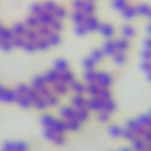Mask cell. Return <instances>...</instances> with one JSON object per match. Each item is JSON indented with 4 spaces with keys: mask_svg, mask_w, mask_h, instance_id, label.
Wrapping results in <instances>:
<instances>
[{
    "mask_svg": "<svg viewBox=\"0 0 151 151\" xmlns=\"http://www.w3.org/2000/svg\"><path fill=\"white\" fill-rule=\"evenodd\" d=\"M113 82V77L106 73V71H97V76H95V83L100 85V86H103V88H109Z\"/></svg>",
    "mask_w": 151,
    "mask_h": 151,
    "instance_id": "6da1fadb",
    "label": "cell"
},
{
    "mask_svg": "<svg viewBox=\"0 0 151 151\" xmlns=\"http://www.w3.org/2000/svg\"><path fill=\"white\" fill-rule=\"evenodd\" d=\"M85 27L88 32H97L98 30V26H100V21L95 15H85Z\"/></svg>",
    "mask_w": 151,
    "mask_h": 151,
    "instance_id": "7a4b0ae2",
    "label": "cell"
},
{
    "mask_svg": "<svg viewBox=\"0 0 151 151\" xmlns=\"http://www.w3.org/2000/svg\"><path fill=\"white\" fill-rule=\"evenodd\" d=\"M97 32L101 35V36H104L106 40H109V38H112L113 33H115V29H113V26H112V24H109V23H100Z\"/></svg>",
    "mask_w": 151,
    "mask_h": 151,
    "instance_id": "3957f363",
    "label": "cell"
},
{
    "mask_svg": "<svg viewBox=\"0 0 151 151\" xmlns=\"http://www.w3.org/2000/svg\"><path fill=\"white\" fill-rule=\"evenodd\" d=\"M44 76V79H45V83L47 85H55L56 82H59V71H56L55 68H52V70H48L47 73H44L42 74Z\"/></svg>",
    "mask_w": 151,
    "mask_h": 151,
    "instance_id": "277c9868",
    "label": "cell"
},
{
    "mask_svg": "<svg viewBox=\"0 0 151 151\" xmlns=\"http://www.w3.org/2000/svg\"><path fill=\"white\" fill-rule=\"evenodd\" d=\"M101 50L104 56H112L113 53L116 52V47H115V40H112V38H109V40L104 41V44L101 45Z\"/></svg>",
    "mask_w": 151,
    "mask_h": 151,
    "instance_id": "5b68a950",
    "label": "cell"
},
{
    "mask_svg": "<svg viewBox=\"0 0 151 151\" xmlns=\"http://www.w3.org/2000/svg\"><path fill=\"white\" fill-rule=\"evenodd\" d=\"M73 80H76V74H74L70 68L65 70V71H60V73H59V82L65 83V85H70Z\"/></svg>",
    "mask_w": 151,
    "mask_h": 151,
    "instance_id": "8992f818",
    "label": "cell"
},
{
    "mask_svg": "<svg viewBox=\"0 0 151 151\" xmlns=\"http://www.w3.org/2000/svg\"><path fill=\"white\" fill-rule=\"evenodd\" d=\"M38 17V21H40V24H42V26H50L52 24V21L55 20V15L52 14V12H45L42 11L40 15H36Z\"/></svg>",
    "mask_w": 151,
    "mask_h": 151,
    "instance_id": "52a82bcc",
    "label": "cell"
},
{
    "mask_svg": "<svg viewBox=\"0 0 151 151\" xmlns=\"http://www.w3.org/2000/svg\"><path fill=\"white\" fill-rule=\"evenodd\" d=\"M45 40L48 41L50 47H56V45H59V44H60V41H62L60 32H55V30H52V32L48 33V36L45 38Z\"/></svg>",
    "mask_w": 151,
    "mask_h": 151,
    "instance_id": "ba28073f",
    "label": "cell"
},
{
    "mask_svg": "<svg viewBox=\"0 0 151 151\" xmlns=\"http://www.w3.org/2000/svg\"><path fill=\"white\" fill-rule=\"evenodd\" d=\"M52 91H53L56 95H65V94L70 91V88H68V85L62 83V82H56L55 85H52Z\"/></svg>",
    "mask_w": 151,
    "mask_h": 151,
    "instance_id": "9c48e42d",
    "label": "cell"
},
{
    "mask_svg": "<svg viewBox=\"0 0 151 151\" xmlns=\"http://www.w3.org/2000/svg\"><path fill=\"white\" fill-rule=\"evenodd\" d=\"M119 12H121V15H122L125 20H132V18L136 17V9H134L133 5H127L124 9H121Z\"/></svg>",
    "mask_w": 151,
    "mask_h": 151,
    "instance_id": "30bf717a",
    "label": "cell"
},
{
    "mask_svg": "<svg viewBox=\"0 0 151 151\" xmlns=\"http://www.w3.org/2000/svg\"><path fill=\"white\" fill-rule=\"evenodd\" d=\"M71 104L77 109L86 107V98H83L82 94H74V97L71 98Z\"/></svg>",
    "mask_w": 151,
    "mask_h": 151,
    "instance_id": "8fae6325",
    "label": "cell"
},
{
    "mask_svg": "<svg viewBox=\"0 0 151 151\" xmlns=\"http://www.w3.org/2000/svg\"><path fill=\"white\" fill-rule=\"evenodd\" d=\"M115 47L116 52H127L130 47V41L127 38H119V40H115Z\"/></svg>",
    "mask_w": 151,
    "mask_h": 151,
    "instance_id": "7c38bea8",
    "label": "cell"
},
{
    "mask_svg": "<svg viewBox=\"0 0 151 151\" xmlns=\"http://www.w3.org/2000/svg\"><path fill=\"white\" fill-rule=\"evenodd\" d=\"M11 30H12V33H14V36H24L27 27H26L24 23H15L14 26L11 27Z\"/></svg>",
    "mask_w": 151,
    "mask_h": 151,
    "instance_id": "4fadbf2b",
    "label": "cell"
},
{
    "mask_svg": "<svg viewBox=\"0 0 151 151\" xmlns=\"http://www.w3.org/2000/svg\"><path fill=\"white\" fill-rule=\"evenodd\" d=\"M53 68L56 70V71H65V70H68L70 68V64H68V60L67 59H64V58H60V59H56L55 62H53Z\"/></svg>",
    "mask_w": 151,
    "mask_h": 151,
    "instance_id": "5bb4252c",
    "label": "cell"
},
{
    "mask_svg": "<svg viewBox=\"0 0 151 151\" xmlns=\"http://www.w3.org/2000/svg\"><path fill=\"white\" fill-rule=\"evenodd\" d=\"M100 85H97L95 82H92V83H86V86H85V91L89 94L91 97H98V92H100Z\"/></svg>",
    "mask_w": 151,
    "mask_h": 151,
    "instance_id": "9a60e30c",
    "label": "cell"
},
{
    "mask_svg": "<svg viewBox=\"0 0 151 151\" xmlns=\"http://www.w3.org/2000/svg\"><path fill=\"white\" fill-rule=\"evenodd\" d=\"M70 18H71L73 24H80V23L85 21V14L82 11H73L70 14Z\"/></svg>",
    "mask_w": 151,
    "mask_h": 151,
    "instance_id": "2e32d148",
    "label": "cell"
},
{
    "mask_svg": "<svg viewBox=\"0 0 151 151\" xmlns=\"http://www.w3.org/2000/svg\"><path fill=\"white\" fill-rule=\"evenodd\" d=\"M134 9H136V15H144V17H148L151 12V6L147 3L137 5V6H134Z\"/></svg>",
    "mask_w": 151,
    "mask_h": 151,
    "instance_id": "e0dca14e",
    "label": "cell"
},
{
    "mask_svg": "<svg viewBox=\"0 0 151 151\" xmlns=\"http://www.w3.org/2000/svg\"><path fill=\"white\" fill-rule=\"evenodd\" d=\"M112 60L115 62L116 65H122L127 60V56H125V52H115L112 55Z\"/></svg>",
    "mask_w": 151,
    "mask_h": 151,
    "instance_id": "ac0fdd59",
    "label": "cell"
},
{
    "mask_svg": "<svg viewBox=\"0 0 151 151\" xmlns=\"http://www.w3.org/2000/svg\"><path fill=\"white\" fill-rule=\"evenodd\" d=\"M53 15H55V18H58V20H64V18L68 15V11L65 9V6L58 5V6L55 8V11H53Z\"/></svg>",
    "mask_w": 151,
    "mask_h": 151,
    "instance_id": "d6986e66",
    "label": "cell"
},
{
    "mask_svg": "<svg viewBox=\"0 0 151 151\" xmlns=\"http://www.w3.org/2000/svg\"><path fill=\"white\" fill-rule=\"evenodd\" d=\"M68 88H70L74 94H83V92H85V86H83L80 82H77V80H73V82L68 85Z\"/></svg>",
    "mask_w": 151,
    "mask_h": 151,
    "instance_id": "ffe728a7",
    "label": "cell"
},
{
    "mask_svg": "<svg viewBox=\"0 0 151 151\" xmlns=\"http://www.w3.org/2000/svg\"><path fill=\"white\" fill-rule=\"evenodd\" d=\"M121 33H122V38H127V40H130V38L134 36L136 30H134L133 26H130V24H125V26H122V29H121Z\"/></svg>",
    "mask_w": 151,
    "mask_h": 151,
    "instance_id": "44dd1931",
    "label": "cell"
},
{
    "mask_svg": "<svg viewBox=\"0 0 151 151\" xmlns=\"http://www.w3.org/2000/svg\"><path fill=\"white\" fill-rule=\"evenodd\" d=\"M24 24H26V27H30V29H35L40 26V21H38V17L36 15H29L26 17V20H24Z\"/></svg>",
    "mask_w": 151,
    "mask_h": 151,
    "instance_id": "7402d4cb",
    "label": "cell"
},
{
    "mask_svg": "<svg viewBox=\"0 0 151 151\" xmlns=\"http://www.w3.org/2000/svg\"><path fill=\"white\" fill-rule=\"evenodd\" d=\"M35 44H36V52H38V50L45 52V50L50 48V44H48V41L45 40V38H38V40L35 41Z\"/></svg>",
    "mask_w": 151,
    "mask_h": 151,
    "instance_id": "603a6c76",
    "label": "cell"
},
{
    "mask_svg": "<svg viewBox=\"0 0 151 151\" xmlns=\"http://www.w3.org/2000/svg\"><path fill=\"white\" fill-rule=\"evenodd\" d=\"M95 76H97V71L92 68V70H85V73H83V80L86 82V83H92V82H95Z\"/></svg>",
    "mask_w": 151,
    "mask_h": 151,
    "instance_id": "cb8c5ba5",
    "label": "cell"
},
{
    "mask_svg": "<svg viewBox=\"0 0 151 151\" xmlns=\"http://www.w3.org/2000/svg\"><path fill=\"white\" fill-rule=\"evenodd\" d=\"M89 56L94 59L95 64H98V62H101V60H103L104 53H103V50H101V48H95V50H92V52L89 53Z\"/></svg>",
    "mask_w": 151,
    "mask_h": 151,
    "instance_id": "d4e9b609",
    "label": "cell"
},
{
    "mask_svg": "<svg viewBox=\"0 0 151 151\" xmlns=\"http://www.w3.org/2000/svg\"><path fill=\"white\" fill-rule=\"evenodd\" d=\"M95 11H97L95 3H92V2H86L85 3V6H83V14L85 15H95Z\"/></svg>",
    "mask_w": 151,
    "mask_h": 151,
    "instance_id": "484cf974",
    "label": "cell"
},
{
    "mask_svg": "<svg viewBox=\"0 0 151 151\" xmlns=\"http://www.w3.org/2000/svg\"><path fill=\"white\" fill-rule=\"evenodd\" d=\"M44 85H47L44 76H35V77L32 79V85H30V86L36 88V89H40V88H42Z\"/></svg>",
    "mask_w": 151,
    "mask_h": 151,
    "instance_id": "4316f807",
    "label": "cell"
},
{
    "mask_svg": "<svg viewBox=\"0 0 151 151\" xmlns=\"http://www.w3.org/2000/svg\"><path fill=\"white\" fill-rule=\"evenodd\" d=\"M38 38H40V35H38L36 29H30V27H27L26 33H24V40H27V41H36Z\"/></svg>",
    "mask_w": 151,
    "mask_h": 151,
    "instance_id": "83f0119b",
    "label": "cell"
},
{
    "mask_svg": "<svg viewBox=\"0 0 151 151\" xmlns=\"http://www.w3.org/2000/svg\"><path fill=\"white\" fill-rule=\"evenodd\" d=\"M12 36H14V33H12L11 27L2 26V29H0V40H12Z\"/></svg>",
    "mask_w": 151,
    "mask_h": 151,
    "instance_id": "f1b7e54d",
    "label": "cell"
},
{
    "mask_svg": "<svg viewBox=\"0 0 151 151\" xmlns=\"http://www.w3.org/2000/svg\"><path fill=\"white\" fill-rule=\"evenodd\" d=\"M42 11H44V8H42V3H40V2L33 3V5L29 8V12H30L32 15H40Z\"/></svg>",
    "mask_w": 151,
    "mask_h": 151,
    "instance_id": "f546056e",
    "label": "cell"
},
{
    "mask_svg": "<svg viewBox=\"0 0 151 151\" xmlns=\"http://www.w3.org/2000/svg\"><path fill=\"white\" fill-rule=\"evenodd\" d=\"M32 106H35L36 109H45L47 107V101H45V98L44 97H38V98H35L33 101H32Z\"/></svg>",
    "mask_w": 151,
    "mask_h": 151,
    "instance_id": "4dcf8cb0",
    "label": "cell"
},
{
    "mask_svg": "<svg viewBox=\"0 0 151 151\" xmlns=\"http://www.w3.org/2000/svg\"><path fill=\"white\" fill-rule=\"evenodd\" d=\"M60 113L64 115L65 118H76V110L73 109V107H70V106H65V107H62L60 109Z\"/></svg>",
    "mask_w": 151,
    "mask_h": 151,
    "instance_id": "1f68e13d",
    "label": "cell"
},
{
    "mask_svg": "<svg viewBox=\"0 0 151 151\" xmlns=\"http://www.w3.org/2000/svg\"><path fill=\"white\" fill-rule=\"evenodd\" d=\"M50 29L55 30V32H60L62 29H64V20H58V18H55V20L52 21V24H50Z\"/></svg>",
    "mask_w": 151,
    "mask_h": 151,
    "instance_id": "d6a6232c",
    "label": "cell"
},
{
    "mask_svg": "<svg viewBox=\"0 0 151 151\" xmlns=\"http://www.w3.org/2000/svg\"><path fill=\"white\" fill-rule=\"evenodd\" d=\"M112 8L113 9H116V11H121V9H124L125 6L129 5V2L127 0H112Z\"/></svg>",
    "mask_w": 151,
    "mask_h": 151,
    "instance_id": "836d02e7",
    "label": "cell"
},
{
    "mask_svg": "<svg viewBox=\"0 0 151 151\" xmlns=\"http://www.w3.org/2000/svg\"><path fill=\"white\" fill-rule=\"evenodd\" d=\"M74 33L77 35V36H85L88 33L86 27H85V24L80 23V24H74Z\"/></svg>",
    "mask_w": 151,
    "mask_h": 151,
    "instance_id": "e575fe53",
    "label": "cell"
},
{
    "mask_svg": "<svg viewBox=\"0 0 151 151\" xmlns=\"http://www.w3.org/2000/svg\"><path fill=\"white\" fill-rule=\"evenodd\" d=\"M14 48V45H12V41L11 40H2L0 41V50H3V52H11V50Z\"/></svg>",
    "mask_w": 151,
    "mask_h": 151,
    "instance_id": "d590c367",
    "label": "cell"
},
{
    "mask_svg": "<svg viewBox=\"0 0 151 151\" xmlns=\"http://www.w3.org/2000/svg\"><path fill=\"white\" fill-rule=\"evenodd\" d=\"M45 101H47V106H56L58 101H59V95H56L55 92H52L50 95L45 97Z\"/></svg>",
    "mask_w": 151,
    "mask_h": 151,
    "instance_id": "8d00e7d4",
    "label": "cell"
},
{
    "mask_svg": "<svg viewBox=\"0 0 151 151\" xmlns=\"http://www.w3.org/2000/svg\"><path fill=\"white\" fill-rule=\"evenodd\" d=\"M12 45H14V48L15 47H18V48H23V45H24V42H26V40H24V36H12Z\"/></svg>",
    "mask_w": 151,
    "mask_h": 151,
    "instance_id": "74e56055",
    "label": "cell"
},
{
    "mask_svg": "<svg viewBox=\"0 0 151 151\" xmlns=\"http://www.w3.org/2000/svg\"><path fill=\"white\" fill-rule=\"evenodd\" d=\"M23 50H24V52H29V53H35L36 52L35 41H27L26 40V42H24V45H23Z\"/></svg>",
    "mask_w": 151,
    "mask_h": 151,
    "instance_id": "f35d334b",
    "label": "cell"
},
{
    "mask_svg": "<svg viewBox=\"0 0 151 151\" xmlns=\"http://www.w3.org/2000/svg\"><path fill=\"white\" fill-rule=\"evenodd\" d=\"M82 65H83L85 70H92V68L95 67V62H94V59H92L91 56H86V58L83 59V62H82Z\"/></svg>",
    "mask_w": 151,
    "mask_h": 151,
    "instance_id": "ab89813d",
    "label": "cell"
},
{
    "mask_svg": "<svg viewBox=\"0 0 151 151\" xmlns=\"http://www.w3.org/2000/svg\"><path fill=\"white\" fill-rule=\"evenodd\" d=\"M27 89H29V85H26V83H18L17 86H15V92L18 94V95H26L27 94Z\"/></svg>",
    "mask_w": 151,
    "mask_h": 151,
    "instance_id": "60d3db41",
    "label": "cell"
},
{
    "mask_svg": "<svg viewBox=\"0 0 151 151\" xmlns=\"http://www.w3.org/2000/svg\"><path fill=\"white\" fill-rule=\"evenodd\" d=\"M56 6H58V3L52 2V0L42 2V8H44V11H45V12H52V14H53V11H55V8H56Z\"/></svg>",
    "mask_w": 151,
    "mask_h": 151,
    "instance_id": "b9f144b4",
    "label": "cell"
},
{
    "mask_svg": "<svg viewBox=\"0 0 151 151\" xmlns=\"http://www.w3.org/2000/svg\"><path fill=\"white\" fill-rule=\"evenodd\" d=\"M85 3H86V0H73V2H71L73 11H82V12H83Z\"/></svg>",
    "mask_w": 151,
    "mask_h": 151,
    "instance_id": "7bdbcfd3",
    "label": "cell"
},
{
    "mask_svg": "<svg viewBox=\"0 0 151 151\" xmlns=\"http://www.w3.org/2000/svg\"><path fill=\"white\" fill-rule=\"evenodd\" d=\"M141 58H142V60H151V50L144 48V52L141 53Z\"/></svg>",
    "mask_w": 151,
    "mask_h": 151,
    "instance_id": "ee69618b",
    "label": "cell"
},
{
    "mask_svg": "<svg viewBox=\"0 0 151 151\" xmlns=\"http://www.w3.org/2000/svg\"><path fill=\"white\" fill-rule=\"evenodd\" d=\"M144 47H145L147 50H151V36L147 38V40L144 41Z\"/></svg>",
    "mask_w": 151,
    "mask_h": 151,
    "instance_id": "f6af8a7d",
    "label": "cell"
},
{
    "mask_svg": "<svg viewBox=\"0 0 151 151\" xmlns=\"http://www.w3.org/2000/svg\"><path fill=\"white\" fill-rule=\"evenodd\" d=\"M147 77H148V80H150V82H151V70H150V71H148V73H147Z\"/></svg>",
    "mask_w": 151,
    "mask_h": 151,
    "instance_id": "bcb514c9",
    "label": "cell"
},
{
    "mask_svg": "<svg viewBox=\"0 0 151 151\" xmlns=\"http://www.w3.org/2000/svg\"><path fill=\"white\" fill-rule=\"evenodd\" d=\"M147 30H148V33H150V35H151V23H150V24H148V27H147Z\"/></svg>",
    "mask_w": 151,
    "mask_h": 151,
    "instance_id": "7dc6e473",
    "label": "cell"
},
{
    "mask_svg": "<svg viewBox=\"0 0 151 151\" xmlns=\"http://www.w3.org/2000/svg\"><path fill=\"white\" fill-rule=\"evenodd\" d=\"M86 2H92V3H95V2H97V0H86Z\"/></svg>",
    "mask_w": 151,
    "mask_h": 151,
    "instance_id": "c3c4849f",
    "label": "cell"
},
{
    "mask_svg": "<svg viewBox=\"0 0 151 151\" xmlns=\"http://www.w3.org/2000/svg\"><path fill=\"white\" fill-rule=\"evenodd\" d=\"M148 17H150V20H151V12H150V15H148Z\"/></svg>",
    "mask_w": 151,
    "mask_h": 151,
    "instance_id": "681fc988",
    "label": "cell"
},
{
    "mask_svg": "<svg viewBox=\"0 0 151 151\" xmlns=\"http://www.w3.org/2000/svg\"><path fill=\"white\" fill-rule=\"evenodd\" d=\"M0 29H2V23H0Z\"/></svg>",
    "mask_w": 151,
    "mask_h": 151,
    "instance_id": "f907efd6",
    "label": "cell"
},
{
    "mask_svg": "<svg viewBox=\"0 0 151 151\" xmlns=\"http://www.w3.org/2000/svg\"><path fill=\"white\" fill-rule=\"evenodd\" d=\"M0 41H2V40H0Z\"/></svg>",
    "mask_w": 151,
    "mask_h": 151,
    "instance_id": "816d5d0a",
    "label": "cell"
},
{
    "mask_svg": "<svg viewBox=\"0 0 151 151\" xmlns=\"http://www.w3.org/2000/svg\"><path fill=\"white\" fill-rule=\"evenodd\" d=\"M150 62H151V60H150Z\"/></svg>",
    "mask_w": 151,
    "mask_h": 151,
    "instance_id": "f5cc1de1",
    "label": "cell"
}]
</instances>
